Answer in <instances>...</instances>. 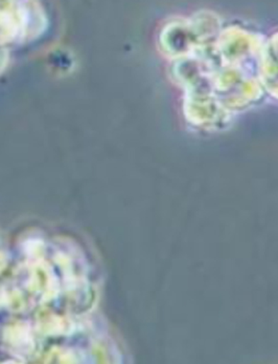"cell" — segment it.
Instances as JSON below:
<instances>
[{
	"instance_id": "obj_1",
	"label": "cell",
	"mask_w": 278,
	"mask_h": 364,
	"mask_svg": "<svg viewBox=\"0 0 278 364\" xmlns=\"http://www.w3.org/2000/svg\"><path fill=\"white\" fill-rule=\"evenodd\" d=\"M260 76L262 86L267 88L273 98L278 99V33L262 48Z\"/></svg>"
}]
</instances>
